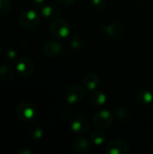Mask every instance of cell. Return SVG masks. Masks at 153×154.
Returning a JSON list of instances; mask_svg holds the SVG:
<instances>
[{"label":"cell","instance_id":"27","mask_svg":"<svg viewBox=\"0 0 153 154\" xmlns=\"http://www.w3.org/2000/svg\"><path fill=\"white\" fill-rule=\"evenodd\" d=\"M151 152H152L153 153V145L151 146Z\"/></svg>","mask_w":153,"mask_h":154},{"label":"cell","instance_id":"26","mask_svg":"<svg viewBox=\"0 0 153 154\" xmlns=\"http://www.w3.org/2000/svg\"><path fill=\"white\" fill-rule=\"evenodd\" d=\"M33 152L31 151V150H28V149H23V150H21L18 152V154H32Z\"/></svg>","mask_w":153,"mask_h":154},{"label":"cell","instance_id":"3","mask_svg":"<svg viewBox=\"0 0 153 154\" xmlns=\"http://www.w3.org/2000/svg\"><path fill=\"white\" fill-rule=\"evenodd\" d=\"M113 122H114V116L107 110H102L97 112L93 118L94 125L100 130H104L110 127Z\"/></svg>","mask_w":153,"mask_h":154},{"label":"cell","instance_id":"6","mask_svg":"<svg viewBox=\"0 0 153 154\" xmlns=\"http://www.w3.org/2000/svg\"><path fill=\"white\" fill-rule=\"evenodd\" d=\"M106 152L109 154H128L130 150L128 144L122 139H114L109 142Z\"/></svg>","mask_w":153,"mask_h":154},{"label":"cell","instance_id":"21","mask_svg":"<svg viewBox=\"0 0 153 154\" xmlns=\"http://www.w3.org/2000/svg\"><path fill=\"white\" fill-rule=\"evenodd\" d=\"M12 7L10 0H0V15L7 14Z\"/></svg>","mask_w":153,"mask_h":154},{"label":"cell","instance_id":"13","mask_svg":"<svg viewBox=\"0 0 153 154\" xmlns=\"http://www.w3.org/2000/svg\"><path fill=\"white\" fill-rule=\"evenodd\" d=\"M89 101L93 106H100L106 104V96L105 93L99 90H93L90 97H89Z\"/></svg>","mask_w":153,"mask_h":154},{"label":"cell","instance_id":"5","mask_svg":"<svg viewBox=\"0 0 153 154\" xmlns=\"http://www.w3.org/2000/svg\"><path fill=\"white\" fill-rule=\"evenodd\" d=\"M16 114L22 120H32L35 116L34 106L27 101L21 102L16 107Z\"/></svg>","mask_w":153,"mask_h":154},{"label":"cell","instance_id":"22","mask_svg":"<svg viewBox=\"0 0 153 154\" xmlns=\"http://www.w3.org/2000/svg\"><path fill=\"white\" fill-rule=\"evenodd\" d=\"M106 0H91L92 5L96 9H103L106 6Z\"/></svg>","mask_w":153,"mask_h":154},{"label":"cell","instance_id":"1","mask_svg":"<svg viewBox=\"0 0 153 154\" xmlns=\"http://www.w3.org/2000/svg\"><path fill=\"white\" fill-rule=\"evenodd\" d=\"M50 32L55 38L64 39L70 32V25L68 21L62 18H54L50 24Z\"/></svg>","mask_w":153,"mask_h":154},{"label":"cell","instance_id":"4","mask_svg":"<svg viewBox=\"0 0 153 154\" xmlns=\"http://www.w3.org/2000/svg\"><path fill=\"white\" fill-rule=\"evenodd\" d=\"M16 69L20 75H22L23 77H29L33 74L35 69V64L30 58L23 57L18 60Z\"/></svg>","mask_w":153,"mask_h":154},{"label":"cell","instance_id":"28","mask_svg":"<svg viewBox=\"0 0 153 154\" xmlns=\"http://www.w3.org/2000/svg\"><path fill=\"white\" fill-rule=\"evenodd\" d=\"M0 51H1V45H0Z\"/></svg>","mask_w":153,"mask_h":154},{"label":"cell","instance_id":"16","mask_svg":"<svg viewBox=\"0 0 153 154\" xmlns=\"http://www.w3.org/2000/svg\"><path fill=\"white\" fill-rule=\"evenodd\" d=\"M69 44L73 49L80 50V49L84 48V46L86 45V40L83 36L78 35V34H75L70 38Z\"/></svg>","mask_w":153,"mask_h":154},{"label":"cell","instance_id":"17","mask_svg":"<svg viewBox=\"0 0 153 154\" xmlns=\"http://www.w3.org/2000/svg\"><path fill=\"white\" fill-rule=\"evenodd\" d=\"M90 139L96 145H102L106 143V136L101 131H94L90 134Z\"/></svg>","mask_w":153,"mask_h":154},{"label":"cell","instance_id":"8","mask_svg":"<svg viewBox=\"0 0 153 154\" xmlns=\"http://www.w3.org/2000/svg\"><path fill=\"white\" fill-rule=\"evenodd\" d=\"M90 126L89 120L84 116H77L71 122V130L76 134H85Z\"/></svg>","mask_w":153,"mask_h":154},{"label":"cell","instance_id":"25","mask_svg":"<svg viewBox=\"0 0 153 154\" xmlns=\"http://www.w3.org/2000/svg\"><path fill=\"white\" fill-rule=\"evenodd\" d=\"M59 3L62 5H71L72 3H74L75 0H58Z\"/></svg>","mask_w":153,"mask_h":154},{"label":"cell","instance_id":"10","mask_svg":"<svg viewBox=\"0 0 153 154\" xmlns=\"http://www.w3.org/2000/svg\"><path fill=\"white\" fill-rule=\"evenodd\" d=\"M106 32L108 35H110L112 37L119 38L124 34L125 26L121 22H113L106 27Z\"/></svg>","mask_w":153,"mask_h":154},{"label":"cell","instance_id":"2","mask_svg":"<svg viewBox=\"0 0 153 154\" xmlns=\"http://www.w3.org/2000/svg\"><path fill=\"white\" fill-rule=\"evenodd\" d=\"M41 22L40 14L33 10H27L23 12L19 16V23L21 26L25 29H34Z\"/></svg>","mask_w":153,"mask_h":154},{"label":"cell","instance_id":"11","mask_svg":"<svg viewBox=\"0 0 153 154\" xmlns=\"http://www.w3.org/2000/svg\"><path fill=\"white\" fill-rule=\"evenodd\" d=\"M72 149L76 153H86L89 150V142L85 137L77 138L72 143Z\"/></svg>","mask_w":153,"mask_h":154},{"label":"cell","instance_id":"9","mask_svg":"<svg viewBox=\"0 0 153 154\" xmlns=\"http://www.w3.org/2000/svg\"><path fill=\"white\" fill-rule=\"evenodd\" d=\"M62 51L61 44L54 40H50L46 42L43 45V51L45 55H47L50 58H55L60 54Z\"/></svg>","mask_w":153,"mask_h":154},{"label":"cell","instance_id":"18","mask_svg":"<svg viewBox=\"0 0 153 154\" xmlns=\"http://www.w3.org/2000/svg\"><path fill=\"white\" fill-rule=\"evenodd\" d=\"M14 70L13 69L7 65V64H4L0 67V77L6 81L11 80L14 78Z\"/></svg>","mask_w":153,"mask_h":154},{"label":"cell","instance_id":"24","mask_svg":"<svg viewBox=\"0 0 153 154\" xmlns=\"http://www.w3.org/2000/svg\"><path fill=\"white\" fill-rule=\"evenodd\" d=\"M5 56L8 60H14L16 57V52L14 50H8L5 53Z\"/></svg>","mask_w":153,"mask_h":154},{"label":"cell","instance_id":"15","mask_svg":"<svg viewBox=\"0 0 153 154\" xmlns=\"http://www.w3.org/2000/svg\"><path fill=\"white\" fill-rule=\"evenodd\" d=\"M58 14H59V10L54 5H44L41 8V15L44 16L45 18L48 19L55 18L58 16Z\"/></svg>","mask_w":153,"mask_h":154},{"label":"cell","instance_id":"20","mask_svg":"<svg viewBox=\"0 0 153 154\" xmlns=\"http://www.w3.org/2000/svg\"><path fill=\"white\" fill-rule=\"evenodd\" d=\"M131 112L127 107H120L116 112V116L120 120H126L130 117Z\"/></svg>","mask_w":153,"mask_h":154},{"label":"cell","instance_id":"14","mask_svg":"<svg viewBox=\"0 0 153 154\" xmlns=\"http://www.w3.org/2000/svg\"><path fill=\"white\" fill-rule=\"evenodd\" d=\"M153 100L152 93L148 89H142L137 94V101L142 106H149Z\"/></svg>","mask_w":153,"mask_h":154},{"label":"cell","instance_id":"23","mask_svg":"<svg viewBox=\"0 0 153 154\" xmlns=\"http://www.w3.org/2000/svg\"><path fill=\"white\" fill-rule=\"evenodd\" d=\"M45 0H32V5L35 9H41L44 6Z\"/></svg>","mask_w":153,"mask_h":154},{"label":"cell","instance_id":"19","mask_svg":"<svg viewBox=\"0 0 153 154\" xmlns=\"http://www.w3.org/2000/svg\"><path fill=\"white\" fill-rule=\"evenodd\" d=\"M28 133H29V134H30L32 138H34V139H36V140L41 139V138L42 137V134H43L42 129L41 128V126L38 125H35V124H34V125H32L29 127Z\"/></svg>","mask_w":153,"mask_h":154},{"label":"cell","instance_id":"12","mask_svg":"<svg viewBox=\"0 0 153 154\" xmlns=\"http://www.w3.org/2000/svg\"><path fill=\"white\" fill-rule=\"evenodd\" d=\"M100 80L99 78L97 77V75L94 74V73H88L84 77L83 79V84L86 87V88H87L90 91L96 90L97 88V87L99 86Z\"/></svg>","mask_w":153,"mask_h":154},{"label":"cell","instance_id":"7","mask_svg":"<svg viewBox=\"0 0 153 154\" xmlns=\"http://www.w3.org/2000/svg\"><path fill=\"white\" fill-rule=\"evenodd\" d=\"M84 96H85L84 89L78 85H74L68 89L66 94V101L69 105H75L79 101H81Z\"/></svg>","mask_w":153,"mask_h":154}]
</instances>
